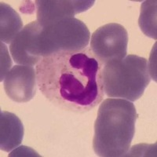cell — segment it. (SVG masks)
<instances>
[{
	"label": "cell",
	"instance_id": "10",
	"mask_svg": "<svg viewBox=\"0 0 157 157\" xmlns=\"http://www.w3.org/2000/svg\"><path fill=\"white\" fill-rule=\"evenodd\" d=\"M0 6V39L2 43L10 44L23 29V22L11 6L4 2Z\"/></svg>",
	"mask_w": 157,
	"mask_h": 157
},
{
	"label": "cell",
	"instance_id": "2",
	"mask_svg": "<svg viewBox=\"0 0 157 157\" xmlns=\"http://www.w3.org/2000/svg\"><path fill=\"white\" fill-rule=\"evenodd\" d=\"M134 104L121 98H107L98 109L94 123L93 148L97 155H126L135 133L137 119Z\"/></svg>",
	"mask_w": 157,
	"mask_h": 157
},
{
	"label": "cell",
	"instance_id": "8",
	"mask_svg": "<svg viewBox=\"0 0 157 157\" xmlns=\"http://www.w3.org/2000/svg\"><path fill=\"white\" fill-rule=\"evenodd\" d=\"M42 29V25L36 21L25 25L10 45V51L15 63L21 65L34 66L42 59L32 54L34 38Z\"/></svg>",
	"mask_w": 157,
	"mask_h": 157
},
{
	"label": "cell",
	"instance_id": "6",
	"mask_svg": "<svg viewBox=\"0 0 157 157\" xmlns=\"http://www.w3.org/2000/svg\"><path fill=\"white\" fill-rule=\"evenodd\" d=\"M37 86L36 70L29 65H15L4 79L6 94L17 103L30 101L36 94Z\"/></svg>",
	"mask_w": 157,
	"mask_h": 157
},
{
	"label": "cell",
	"instance_id": "11",
	"mask_svg": "<svg viewBox=\"0 0 157 157\" xmlns=\"http://www.w3.org/2000/svg\"><path fill=\"white\" fill-rule=\"evenodd\" d=\"M139 26L145 36L156 39V1H145L141 5Z\"/></svg>",
	"mask_w": 157,
	"mask_h": 157
},
{
	"label": "cell",
	"instance_id": "12",
	"mask_svg": "<svg viewBox=\"0 0 157 157\" xmlns=\"http://www.w3.org/2000/svg\"><path fill=\"white\" fill-rule=\"evenodd\" d=\"M12 66V61L10 57L9 52L6 45L1 43V81L5 79L6 75H7L10 68Z\"/></svg>",
	"mask_w": 157,
	"mask_h": 157
},
{
	"label": "cell",
	"instance_id": "7",
	"mask_svg": "<svg viewBox=\"0 0 157 157\" xmlns=\"http://www.w3.org/2000/svg\"><path fill=\"white\" fill-rule=\"evenodd\" d=\"M94 2L85 0H38L36 1L37 21L45 27L59 20L74 17L77 13L89 10Z\"/></svg>",
	"mask_w": 157,
	"mask_h": 157
},
{
	"label": "cell",
	"instance_id": "4",
	"mask_svg": "<svg viewBox=\"0 0 157 157\" xmlns=\"http://www.w3.org/2000/svg\"><path fill=\"white\" fill-rule=\"evenodd\" d=\"M86 25L75 17L64 18L43 27L34 38L32 54L43 59L62 52L79 51L89 44Z\"/></svg>",
	"mask_w": 157,
	"mask_h": 157
},
{
	"label": "cell",
	"instance_id": "3",
	"mask_svg": "<svg viewBox=\"0 0 157 157\" xmlns=\"http://www.w3.org/2000/svg\"><path fill=\"white\" fill-rule=\"evenodd\" d=\"M101 75L104 91L109 98L131 102L141 98L151 81L147 59L133 54L104 65Z\"/></svg>",
	"mask_w": 157,
	"mask_h": 157
},
{
	"label": "cell",
	"instance_id": "5",
	"mask_svg": "<svg viewBox=\"0 0 157 157\" xmlns=\"http://www.w3.org/2000/svg\"><path fill=\"white\" fill-rule=\"evenodd\" d=\"M128 33L117 23L105 25L91 36L90 50L102 65L120 61L127 56Z\"/></svg>",
	"mask_w": 157,
	"mask_h": 157
},
{
	"label": "cell",
	"instance_id": "9",
	"mask_svg": "<svg viewBox=\"0 0 157 157\" xmlns=\"http://www.w3.org/2000/svg\"><path fill=\"white\" fill-rule=\"evenodd\" d=\"M24 137V126L15 114L6 111L0 115V148L10 152L21 144Z\"/></svg>",
	"mask_w": 157,
	"mask_h": 157
},
{
	"label": "cell",
	"instance_id": "1",
	"mask_svg": "<svg viewBox=\"0 0 157 157\" xmlns=\"http://www.w3.org/2000/svg\"><path fill=\"white\" fill-rule=\"evenodd\" d=\"M102 68L88 47L53 54L43 57L36 65L38 86L56 107L71 113H88L103 100Z\"/></svg>",
	"mask_w": 157,
	"mask_h": 157
}]
</instances>
